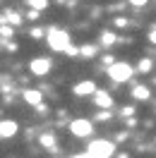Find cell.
<instances>
[{
	"label": "cell",
	"mask_w": 156,
	"mask_h": 158,
	"mask_svg": "<svg viewBox=\"0 0 156 158\" xmlns=\"http://www.w3.org/2000/svg\"><path fill=\"white\" fill-rule=\"evenodd\" d=\"M113 153H115V144L108 141V139H94L87 148L89 158H110Z\"/></svg>",
	"instance_id": "1"
},
{
	"label": "cell",
	"mask_w": 156,
	"mask_h": 158,
	"mask_svg": "<svg viewBox=\"0 0 156 158\" xmlns=\"http://www.w3.org/2000/svg\"><path fill=\"white\" fill-rule=\"evenodd\" d=\"M132 74H135V69H132L130 62H110L108 65V77L113 79V81H118V84L127 81Z\"/></svg>",
	"instance_id": "2"
},
{
	"label": "cell",
	"mask_w": 156,
	"mask_h": 158,
	"mask_svg": "<svg viewBox=\"0 0 156 158\" xmlns=\"http://www.w3.org/2000/svg\"><path fill=\"white\" fill-rule=\"evenodd\" d=\"M70 34L65 29H48V46L53 50H58V53H63V50L70 48Z\"/></svg>",
	"instance_id": "3"
},
{
	"label": "cell",
	"mask_w": 156,
	"mask_h": 158,
	"mask_svg": "<svg viewBox=\"0 0 156 158\" xmlns=\"http://www.w3.org/2000/svg\"><path fill=\"white\" fill-rule=\"evenodd\" d=\"M70 132H72L75 137L84 139V137H89V134H94V125H91L89 120L79 118V120H72V122H70Z\"/></svg>",
	"instance_id": "4"
},
{
	"label": "cell",
	"mask_w": 156,
	"mask_h": 158,
	"mask_svg": "<svg viewBox=\"0 0 156 158\" xmlns=\"http://www.w3.org/2000/svg\"><path fill=\"white\" fill-rule=\"evenodd\" d=\"M29 69L34 72V77H46L50 72V60L48 58H34L29 62Z\"/></svg>",
	"instance_id": "5"
},
{
	"label": "cell",
	"mask_w": 156,
	"mask_h": 158,
	"mask_svg": "<svg viewBox=\"0 0 156 158\" xmlns=\"http://www.w3.org/2000/svg\"><path fill=\"white\" fill-rule=\"evenodd\" d=\"M94 91H96V84H94L91 79L79 81V84H75V86H72V94H75V96H91Z\"/></svg>",
	"instance_id": "6"
},
{
	"label": "cell",
	"mask_w": 156,
	"mask_h": 158,
	"mask_svg": "<svg viewBox=\"0 0 156 158\" xmlns=\"http://www.w3.org/2000/svg\"><path fill=\"white\" fill-rule=\"evenodd\" d=\"M17 122L15 120H2L0 122V139H10V137H15L17 134Z\"/></svg>",
	"instance_id": "7"
},
{
	"label": "cell",
	"mask_w": 156,
	"mask_h": 158,
	"mask_svg": "<svg viewBox=\"0 0 156 158\" xmlns=\"http://www.w3.org/2000/svg\"><path fill=\"white\" fill-rule=\"evenodd\" d=\"M94 103H96L98 108H113V98H110V94H106V91H94Z\"/></svg>",
	"instance_id": "8"
},
{
	"label": "cell",
	"mask_w": 156,
	"mask_h": 158,
	"mask_svg": "<svg viewBox=\"0 0 156 158\" xmlns=\"http://www.w3.org/2000/svg\"><path fill=\"white\" fill-rule=\"evenodd\" d=\"M24 101L29 103V106H41V94L39 91H24Z\"/></svg>",
	"instance_id": "9"
},
{
	"label": "cell",
	"mask_w": 156,
	"mask_h": 158,
	"mask_svg": "<svg viewBox=\"0 0 156 158\" xmlns=\"http://www.w3.org/2000/svg\"><path fill=\"white\" fill-rule=\"evenodd\" d=\"M132 96H135L137 101H146L151 96V91H149V86H135V89H132Z\"/></svg>",
	"instance_id": "10"
},
{
	"label": "cell",
	"mask_w": 156,
	"mask_h": 158,
	"mask_svg": "<svg viewBox=\"0 0 156 158\" xmlns=\"http://www.w3.org/2000/svg\"><path fill=\"white\" fill-rule=\"evenodd\" d=\"M94 53H96L94 46H82V48H79V55H82V58H91Z\"/></svg>",
	"instance_id": "11"
},
{
	"label": "cell",
	"mask_w": 156,
	"mask_h": 158,
	"mask_svg": "<svg viewBox=\"0 0 156 158\" xmlns=\"http://www.w3.org/2000/svg\"><path fill=\"white\" fill-rule=\"evenodd\" d=\"M29 5L34 10H46L48 7V0H29Z\"/></svg>",
	"instance_id": "12"
},
{
	"label": "cell",
	"mask_w": 156,
	"mask_h": 158,
	"mask_svg": "<svg viewBox=\"0 0 156 158\" xmlns=\"http://www.w3.org/2000/svg\"><path fill=\"white\" fill-rule=\"evenodd\" d=\"M41 144H43V146H55V137H53V134H43V137H41Z\"/></svg>",
	"instance_id": "13"
},
{
	"label": "cell",
	"mask_w": 156,
	"mask_h": 158,
	"mask_svg": "<svg viewBox=\"0 0 156 158\" xmlns=\"http://www.w3.org/2000/svg\"><path fill=\"white\" fill-rule=\"evenodd\" d=\"M113 41H115V34H103V36H101V43H103V46H110V43H113Z\"/></svg>",
	"instance_id": "14"
},
{
	"label": "cell",
	"mask_w": 156,
	"mask_h": 158,
	"mask_svg": "<svg viewBox=\"0 0 156 158\" xmlns=\"http://www.w3.org/2000/svg\"><path fill=\"white\" fill-rule=\"evenodd\" d=\"M151 69V60H142V65H139V72H149Z\"/></svg>",
	"instance_id": "15"
},
{
	"label": "cell",
	"mask_w": 156,
	"mask_h": 158,
	"mask_svg": "<svg viewBox=\"0 0 156 158\" xmlns=\"http://www.w3.org/2000/svg\"><path fill=\"white\" fill-rule=\"evenodd\" d=\"M7 22H12V24H20V15H12V12H10V15H7Z\"/></svg>",
	"instance_id": "16"
},
{
	"label": "cell",
	"mask_w": 156,
	"mask_h": 158,
	"mask_svg": "<svg viewBox=\"0 0 156 158\" xmlns=\"http://www.w3.org/2000/svg\"><path fill=\"white\" fill-rule=\"evenodd\" d=\"M149 41H151V43L156 46V29H151V31H149Z\"/></svg>",
	"instance_id": "17"
},
{
	"label": "cell",
	"mask_w": 156,
	"mask_h": 158,
	"mask_svg": "<svg viewBox=\"0 0 156 158\" xmlns=\"http://www.w3.org/2000/svg\"><path fill=\"white\" fill-rule=\"evenodd\" d=\"M146 0H130V5H135V7H142Z\"/></svg>",
	"instance_id": "18"
},
{
	"label": "cell",
	"mask_w": 156,
	"mask_h": 158,
	"mask_svg": "<svg viewBox=\"0 0 156 158\" xmlns=\"http://www.w3.org/2000/svg\"><path fill=\"white\" fill-rule=\"evenodd\" d=\"M72 158H89L87 153H79V156H72Z\"/></svg>",
	"instance_id": "19"
}]
</instances>
